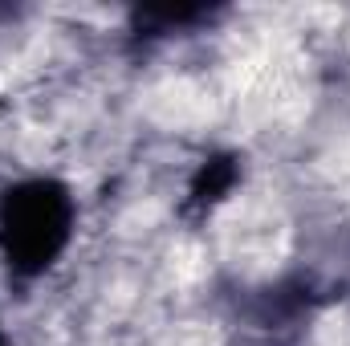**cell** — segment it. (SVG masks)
I'll return each mask as SVG.
<instances>
[{
  "label": "cell",
  "instance_id": "obj_1",
  "mask_svg": "<svg viewBox=\"0 0 350 346\" xmlns=\"http://www.w3.org/2000/svg\"><path fill=\"white\" fill-rule=\"evenodd\" d=\"M74 232V196L57 179H25L0 196V253L12 273H45Z\"/></svg>",
  "mask_w": 350,
  "mask_h": 346
},
{
  "label": "cell",
  "instance_id": "obj_2",
  "mask_svg": "<svg viewBox=\"0 0 350 346\" xmlns=\"http://www.w3.org/2000/svg\"><path fill=\"white\" fill-rule=\"evenodd\" d=\"M0 346H8V343H4V330H0Z\"/></svg>",
  "mask_w": 350,
  "mask_h": 346
}]
</instances>
